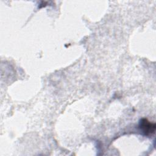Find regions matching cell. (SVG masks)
<instances>
[{
    "label": "cell",
    "instance_id": "6da1fadb",
    "mask_svg": "<svg viewBox=\"0 0 156 156\" xmlns=\"http://www.w3.org/2000/svg\"><path fill=\"white\" fill-rule=\"evenodd\" d=\"M139 127L142 133L146 136H151L155 133V124L149 121L147 119H141L140 121Z\"/></svg>",
    "mask_w": 156,
    "mask_h": 156
}]
</instances>
